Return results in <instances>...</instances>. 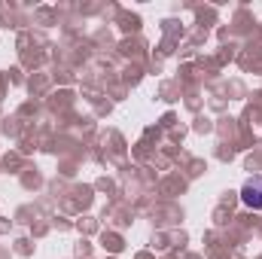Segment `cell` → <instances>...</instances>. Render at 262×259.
<instances>
[{"instance_id": "cell-1", "label": "cell", "mask_w": 262, "mask_h": 259, "mask_svg": "<svg viewBox=\"0 0 262 259\" xmlns=\"http://www.w3.org/2000/svg\"><path fill=\"white\" fill-rule=\"evenodd\" d=\"M241 201L253 210H262V177H250L241 186Z\"/></svg>"}]
</instances>
